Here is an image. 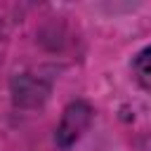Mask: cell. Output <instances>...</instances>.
<instances>
[{"instance_id": "obj_2", "label": "cell", "mask_w": 151, "mask_h": 151, "mask_svg": "<svg viewBox=\"0 0 151 151\" xmlns=\"http://www.w3.org/2000/svg\"><path fill=\"white\" fill-rule=\"evenodd\" d=\"M134 73H137L139 83L146 90H151V47H146V50H142L137 54V59H134Z\"/></svg>"}, {"instance_id": "obj_1", "label": "cell", "mask_w": 151, "mask_h": 151, "mask_svg": "<svg viewBox=\"0 0 151 151\" xmlns=\"http://www.w3.org/2000/svg\"><path fill=\"white\" fill-rule=\"evenodd\" d=\"M90 118H92V111L85 101H76L71 104L66 111H64V118L57 127V142L59 146H71L83 132L85 127L90 125Z\"/></svg>"}]
</instances>
